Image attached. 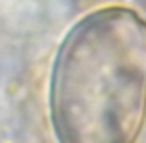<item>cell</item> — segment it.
<instances>
[{
  "mask_svg": "<svg viewBox=\"0 0 146 143\" xmlns=\"http://www.w3.org/2000/svg\"><path fill=\"white\" fill-rule=\"evenodd\" d=\"M146 113V22L126 7L82 19L56 58L52 119L61 143H133Z\"/></svg>",
  "mask_w": 146,
  "mask_h": 143,
  "instance_id": "1",
  "label": "cell"
}]
</instances>
